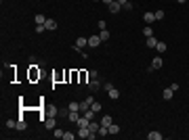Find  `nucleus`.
Segmentation results:
<instances>
[{"label":"nucleus","mask_w":189,"mask_h":140,"mask_svg":"<svg viewBox=\"0 0 189 140\" xmlns=\"http://www.w3.org/2000/svg\"><path fill=\"white\" fill-rule=\"evenodd\" d=\"M55 126H57V117H55V115H48L46 119H44V128H46V130H53Z\"/></svg>","instance_id":"f257e3e1"},{"label":"nucleus","mask_w":189,"mask_h":140,"mask_svg":"<svg viewBox=\"0 0 189 140\" xmlns=\"http://www.w3.org/2000/svg\"><path fill=\"white\" fill-rule=\"evenodd\" d=\"M99 44H101V38H99V34H97V36H88V46H91V48H97Z\"/></svg>","instance_id":"f03ea898"},{"label":"nucleus","mask_w":189,"mask_h":140,"mask_svg":"<svg viewBox=\"0 0 189 140\" xmlns=\"http://www.w3.org/2000/svg\"><path fill=\"white\" fill-rule=\"evenodd\" d=\"M88 46V38H78L76 40V46H74V50H80V48Z\"/></svg>","instance_id":"7ed1b4c3"},{"label":"nucleus","mask_w":189,"mask_h":140,"mask_svg":"<svg viewBox=\"0 0 189 140\" xmlns=\"http://www.w3.org/2000/svg\"><path fill=\"white\" fill-rule=\"evenodd\" d=\"M143 19H145V23H147V25H151V23L155 21V13H151V11H147V13L143 15Z\"/></svg>","instance_id":"20e7f679"},{"label":"nucleus","mask_w":189,"mask_h":140,"mask_svg":"<svg viewBox=\"0 0 189 140\" xmlns=\"http://www.w3.org/2000/svg\"><path fill=\"white\" fill-rule=\"evenodd\" d=\"M76 123H78V128H88V123H91V119H88L86 115H82V117H80V119H78Z\"/></svg>","instance_id":"39448f33"},{"label":"nucleus","mask_w":189,"mask_h":140,"mask_svg":"<svg viewBox=\"0 0 189 140\" xmlns=\"http://www.w3.org/2000/svg\"><path fill=\"white\" fill-rule=\"evenodd\" d=\"M107 6H109V13H118V11L122 8V4H120L118 0H114V2H111V4H107Z\"/></svg>","instance_id":"423d86ee"},{"label":"nucleus","mask_w":189,"mask_h":140,"mask_svg":"<svg viewBox=\"0 0 189 140\" xmlns=\"http://www.w3.org/2000/svg\"><path fill=\"white\" fill-rule=\"evenodd\" d=\"M44 25H46V29H48V32L57 29V21H55V19H48V17H46V23H44Z\"/></svg>","instance_id":"0eeeda50"},{"label":"nucleus","mask_w":189,"mask_h":140,"mask_svg":"<svg viewBox=\"0 0 189 140\" xmlns=\"http://www.w3.org/2000/svg\"><path fill=\"white\" fill-rule=\"evenodd\" d=\"M162 65H164V61H162V56H155V59L151 61V67H153V69H160Z\"/></svg>","instance_id":"6e6552de"},{"label":"nucleus","mask_w":189,"mask_h":140,"mask_svg":"<svg viewBox=\"0 0 189 140\" xmlns=\"http://www.w3.org/2000/svg\"><path fill=\"white\" fill-rule=\"evenodd\" d=\"M99 88H101V82H99V80H91V84H88V90H99Z\"/></svg>","instance_id":"1a4fd4ad"},{"label":"nucleus","mask_w":189,"mask_h":140,"mask_svg":"<svg viewBox=\"0 0 189 140\" xmlns=\"http://www.w3.org/2000/svg\"><path fill=\"white\" fill-rule=\"evenodd\" d=\"M162 138H164V136H162L160 132H149V134H147V140H162Z\"/></svg>","instance_id":"9d476101"},{"label":"nucleus","mask_w":189,"mask_h":140,"mask_svg":"<svg viewBox=\"0 0 189 140\" xmlns=\"http://www.w3.org/2000/svg\"><path fill=\"white\" fill-rule=\"evenodd\" d=\"M107 94H109V98H111V100H118V98H120V92H118L116 88H111V90H107Z\"/></svg>","instance_id":"9b49d317"},{"label":"nucleus","mask_w":189,"mask_h":140,"mask_svg":"<svg viewBox=\"0 0 189 140\" xmlns=\"http://www.w3.org/2000/svg\"><path fill=\"white\" fill-rule=\"evenodd\" d=\"M99 38H101V42H107V40H109V32H107V29H101V32H99Z\"/></svg>","instance_id":"f8f14e48"},{"label":"nucleus","mask_w":189,"mask_h":140,"mask_svg":"<svg viewBox=\"0 0 189 140\" xmlns=\"http://www.w3.org/2000/svg\"><path fill=\"white\" fill-rule=\"evenodd\" d=\"M78 113H80V111H69L67 119H69V121H78V119H80V115H78Z\"/></svg>","instance_id":"ddd939ff"},{"label":"nucleus","mask_w":189,"mask_h":140,"mask_svg":"<svg viewBox=\"0 0 189 140\" xmlns=\"http://www.w3.org/2000/svg\"><path fill=\"white\" fill-rule=\"evenodd\" d=\"M162 98H164V100H170V98H172V88H166V90L162 92Z\"/></svg>","instance_id":"4468645a"},{"label":"nucleus","mask_w":189,"mask_h":140,"mask_svg":"<svg viewBox=\"0 0 189 140\" xmlns=\"http://www.w3.org/2000/svg\"><path fill=\"white\" fill-rule=\"evenodd\" d=\"M99 128H101V123H97V121H93V119H91V123H88V130H91V132H99Z\"/></svg>","instance_id":"2eb2a0df"},{"label":"nucleus","mask_w":189,"mask_h":140,"mask_svg":"<svg viewBox=\"0 0 189 140\" xmlns=\"http://www.w3.org/2000/svg\"><path fill=\"white\" fill-rule=\"evenodd\" d=\"M34 19H36V25H44V23H46V17H44V15H36Z\"/></svg>","instance_id":"dca6fc26"},{"label":"nucleus","mask_w":189,"mask_h":140,"mask_svg":"<svg viewBox=\"0 0 189 140\" xmlns=\"http://www.w3.org/2000/svg\"><path fill=\"white\" fill-rule=\"evenodd\" d=\"M143 36H145V38H151V36H153V29H151V25H145V29H143Z\"/></svg>","instance_id":"f3484780"},{"label":"nucleus","mask_w":189,"mask_h":140,"mask_svg":"<svg viewBox=\"0 0 189 140\" xmlns=\"http://www.w3.org/2000/svg\"><path fill=\"white\" fill-rule=\"evenodd\" d=\"M111 123H114V121H111V117H109V115H105V117H101V126H107V128H109Z\"/></svg>","instance_id":"a211bd4d"},{"label":"nucleus","mask_w":189,"mask_h":140,"mask_svg":"<svg viewBox=\"0 0 189 140\" xmlns=\"http://www.w3.org/2000/svg\"><path fill=\"white\" fill-rule=\"evenodd\" d=\"M25 128H27V126H25V119H23V117H19V119H17V130H21V132H23Z\"/></svg>","instance_id":"6ab92c4d"},{"label":"nucleus","mask_w":189,"mask_h":140,"mask_svg":"<svg viewBox=\"0 0 189 140\" xmlns=\"http://www.w3.org/2000/svg\"><path fill=\"white\" fill-rule=\"evenodd\" d=\"M147 46H149V48H155V46H158V40H155V36L147 38Z\"/></svg>","instance_id":"aec40b11"},{"label":"nucleus","mask_w":189,"mask_h":140,"mask_svg":"<svg viewBox=\"0 0 189 140\" xmlns=\"http://www.w3.org/2000/svg\"><path fill=\"white\" fill-rule=\"evenodd\" d=\"M155 50H158V52H166V42H158Z\"/></svg>","instance_id":"412c9836"},{"label":"nucleus","mask_w":189,"mask_h":140,"mask_svg":"<svg viewBox=\"0 0 189 140\" xmlns=\"http://www.w3.org/2000/svg\"><path fill=\"white\" fill-rule=\"evenodd\" d=\"M91 109H93L94 113H99V111H101V105H99L97 100H93V105H91Z\"/></svg>","instance_id":"4be33fe9"},{"label":"nucleus","mask_w":189,"mask_h":140,"mask_svg":"<svg viewBox=\"0 0 189 140\" xmlns=\"http://www.w3.org/2000/svg\"><path fill=\"white\" fill-rule=\"evenodd\" d=\"M76 136H78V134H72V132H65V134H63V140H74Z\"/></svg>","instance_id":"5701e85b"},{"label":"nucleus","mask_w":189,"mask_h":140,"mask_svg":"<svg viewBox=\"0 0 189 140\" xmlns=\"http://www.w3.org/2000/svg\"><path fill=\"white\" fill-rule=\"evenodd\" d=\"M164 19V11L160 8V11H155V21H162Z\"/></svg>","instance_id":"b1692460"},{"label":"nucleus","mask_w":189,"mask_h":140,"mask_svg":"<svg viewBox=\"0 0 189 140\" xmlns=\"http://www.w3.org/2000/svg\"><path fill=\"white\" fill-rule=\"evenodd\" d=\"M118 132H120V128H118L116 123H111V126H109V134H118Z\"/></svg>","instance_id":"393cba45"},{"label":"nucleus","mask_w":189,"mask_h":140,"mask_svg":"<svg viewBox=\"0 0 189 140\" xmlns=\"http://www.w3.org/2000/svg\"><path fill=\"white\" fill-rule=\"evenodd\" d=\"M63 134H65V132H63L61 128H55V138H63Z\"/></svg>","instance_id":"a878e982"},{"label":"nucleus","mask_w":189,"mask_h":140,"mask_svg":"<svg viewBox=\"0 0 189 140\" xmlns=\"http://www.w3.org/2000/svg\"><path fill=\"white\" fill-rule=\"evenodd\" d=\"M44 32H48L46 25H36V34H44Z\"/></svg>","instance_id":"bb28decb"},{"label":"nucleus","mask_w":189,"mask_h":140,"mask_svg":"<svg viewBox=\"0 0 189 140\" xmlns=\"http://www.w3.org/2000/svg\"><path fill=\"white\" fill-rule=\"evenodd\" d=\"M69 111H80V102H72L69 105Z\"/></svg>","instance_id":"cd10ccee"},{"label":"nucleus","mask_w":189,"mask_h":140,"mask_svg":"<svg viewBox=\"0 0 189 140\" xmlns=\"http://www.w3.org/2000/svg\"><path fill=\"white\" fill-rule=\"evenodd\" d=\"M6 128H11V130L17 128V121H15V119H8V121H6Z\"/></svg>","instance_id":"c85d7f7f"},{"label":"nucleus","mask_w":189,"mask_h":140,"mask_svg":"<svg viewBox=\"0 0 189 140\" xmlns=\"http://www.w3.org/2000/svg\"><path fill=\"white\" fill-rule=\"evenodd\" d=\"M124 11H133V2H126L124 4Z\"/></svg>","instance_id":"c756f323"},{"label":"nucleus","mask_w":189,"mask_h":140,"mask_svg":"<svg viewBox=\"0 0 189 140\" xmlns=\"http://www.w3.org/2000/svg\"><path fill=\"white\" fill-rule=\"evenodd\" d=\"M118 2H120V4H122V6H124V4H126V2H128V0H118Z\"/></svg>","instance_id":"7c9ffc66"},{"label":"nucleus","mask_w":189,"mask_h":140,"mask_svg":"<svg viewBox=\"0 0 189 140\" xmlns=\"http://www.w3.org/2000/svg\"><path fill=\"white\" fill-rule=\"evenodd\" d=\"M101 2H105V4H111V2H114V0H101Z\"/></svg>","instance_id":"2f4dec72"},{"label":"nucleus","mask_w":189,"mask_h":140,"mask_svg":"<svg viewBox=\"0 0 189 140\" xmlns=\"http://www.w3.org/2000/svg\"><path fill=\"white\" fill-rule=\"evenodd\" d=\"M177 2H179V4H183V2H187V0H177Z\"/></svg>","instance_id":"473e14b6"},{"label":"nucleus","mask_w":189,"mask_h":140,"mask_svg":"<svg viewBox=\"0 0 189 140\" xmlns=\"http://www.w3.org/2000/svg\"><path fill=\"white\" fill-rule=\"evenodd\" d=\"M94 2H101V0H94Z\"/></svg>","instance_id":"72a5a7b5"}]
</instances>
